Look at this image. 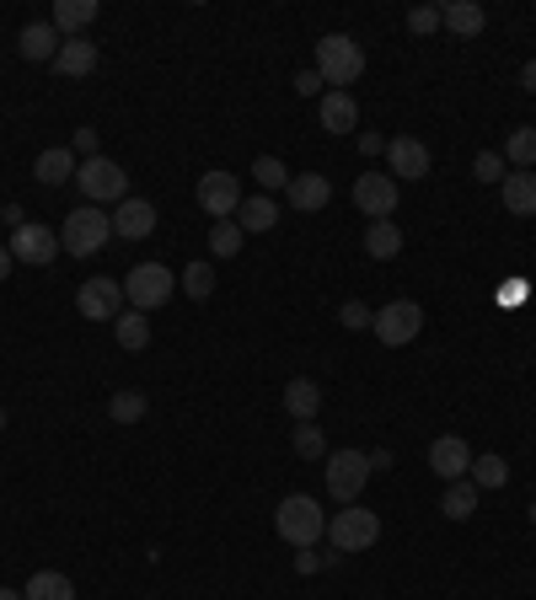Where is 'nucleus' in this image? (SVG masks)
Here are the masks:
<instances>
[{
    "label": "nucleus",
    "mask_w": 536,
    "mask_h": 600,
    "mask_svg": "<svg viewBox=\"0 0 536 600\" xmlns=\"http://www.w3.org/2000/svg\"><path fill=\"white\" fill-rule=\"evenodd\" d=\"M467 482H472L478 493H483V488L494 493V488H504V482H510V461H504V456H494V450H483V456H472Z\"/></svg>",
    "instance_id": "26"
},
{
    "label": "nucleus",
    "mask_w": 536,
    "mask_h": 600,
    "mask_svg": "<svg viewBox=\"0 0 536 600\" xmlns=\"http://www.w3.org/2000/svg\"><path fill=\"white\" fill-rule=\"evenodd\" d=\"M371 332H375V343L403 349V343H413V338L424 332V306H418V301H386V306L375 312Z\"/></svg>",
    "instance_id": "8"
},
{
    "label": "nucleus",
    "mask_w": 536,
    "mask_h": 600,
    "mask_svg": "<svg viewBox=\"0 0 536 600\" xmlns=\"http://www.w3.org/2000/svg\"><path fill=\"white\" fill-rule=\"evenodd\" d=\"M59 43L65 39L54 33V22H28V28L17 33V54L39 65V59H54V54H59Z\"/></svg>",
    "instance_id": "21"
},
{
    "label": "nucleus",
    "mask_w": 536,
    "mask_h": 600,
    "mask_svg": "<svg viewBox=\"0 0 536 600\" xmlns=\"http://www.w3.org/2000/svg\"><path fill=\"white\" fill-rule=\"evenodd\" d=\"M521 86H526V91H536V59L526 65V70H521Z\"/></svg>",
    "instance_id": "45"
},
{
    "label": "nucleus",
    "mask_w": 536,
    "mask_h": 600,
    "mask_svg": "<svg viewBox=\"0 0 536 600\" xmlns=\"http://www.w3.org/2000/svg\"><path fill=\"white\" fill-rule=\"evenodd\" d=\"M354 209L371 220H392L397 215V177L392 172H360L354 177Z\"/></svg>",
    "instance_id": "9"
},
{
    "label": "nucleus",
    "mask_w": 536,
    "mask_h": 600,
    "mask_svg": "<svg viewBox=\"0 0 536 600\" xmlns=\"http://www.w3.org/2000/svg\"><path fill=\"white\" fill-rule=\"evenodd\" d=\"M408 33H418V39L440 33V6H413V11H408Z\"/></svg>",
    "instance_id": "38"
},
{
    "label": "nucleus",
    "mask_w": 536,
    "mask_h": 600,
    "mask_svg": "<svg viewBox=\"0 0 536 600\" xmlns=\"http://www.w3.org/2000/svg\"><path fill=\"white\" fill-rule=\"evenodd\" d=\"M285 407L295 424H306V418H317V407H322V386L311 381V375H295L285 381Z\"/></svg>",
    "instance_id": "23"
},
{
    "label": "nucleus",
    "mask_w": 536,
    "mask_h": 600,
    "mask_svg": "<svg viewBox=\"0 0 536 600\" xmlns=\"http://www.w3.org/2000/svg\"><path fill=\"white\" fill-rule=\"evenodd\" d=\"M295 456H306V461H328V435L317 429V418L295 424Z\"/></svg>",
    "instance_id": "35"
},
{
    "label": "nucleus",
    "mask_w": 536,
    "mask_h": 600,
    "mask_svg": "<svg viewBox=\"0 0 536 600\" xmlns=\"http://www.w3.org/2000/svg\"><path fill=\"white\" fill-rule=\"evenodd\" d=\"M11 263H17V258H11V247H0V280L11 274Z\"/></svg>",
    "instance_id": "46"
},
{
    "label": "nucleus",
    "mask_w": 536,
    "mask_h": 600,
    "mask_svg": "<svg viewBox=\"0 0 536 600\" xmlns=\"http://www.w3.org/2000/svg\"><path fill=\"white\" fill-rule=\"evenodd\" d=\"M472 510H478V488L467 478H456L446 482V499H440V515L446 521H472Z\"/></svg>",
    "instance_id": "28"
},
{
    "label": "nucleus",
    "mask_w": 536,
    "mask_h": 600,
    "mask_svg": "<svg viewBox=\"0 0 536 600\" xmlns=\"http://www.w3.org/2000/svg\"><path fill=\"white\" fill-rule=\"evenodd\" d=\"M338 321H343L349 332H360V327H371L375 321V312L365 306V301H343V306H338Z\"/></svg>",
    "instance_id": "39"
},
{
    "label": "nucleus",
    "mask_w": 536,
    "mask_h": 600,
    "mask_svg": "<svg viewBox=\"0 0 536 600\" xmlns=\"http://www.w3.org/2000/svg\"><path fill=\"white\" fill-rule=\"evenodd\" d=\"M274 531L300 553V547H317L328 536V515H322V504L311 493H289V499H280V510H274Z\"/></svg>",
    "instance_id": "2"
},
{
    "label": "nucleus",
    "mask_w": 536,
    "mask_h": 600,
    "mask_svg": "<svg viewBox=\"0 0 536 600\" xmlns=\"http://www.w3.org/2000/svg\"><path fill=\"white\" fill-rule=\"evenodd\" d=\"M472 177H478V183H504V177H510V161L499 156V151H478V161H472Z\"/></svg>",
    "instance_id": "37"
},
{
    "label": "nucleus",
    "mask_w": 536,
    "mask_h": 600,
    "mask_svg": "<svg viewBox=\"0 0 536 600\" xmlns=\"http://www.w3.org/2000/svg\"><path fill=\"white\" fill-rule=\"evenodd\" d=\"M365 456H371V472H386V467H392V456H386V450H365Z\"/></svg>",
    "instance_id": "44"
},
{
    "label": "nucleus",
    "mask_w": 536,
    "mask_h": 600,
    "mask_svg": "<svg viewBox=\"0 0 536 600\" xmlns=\"http://www.w3.org/2000/svg\"><path fill=\"white\" fill-rule=\"evenodd\" d=\"M285 194H289V209H300V215H317V209H328L332 183L322 177V172H295Z\"/></svg>",
    "instance_id": "16"
},
{
    "label": "nucleus",
    "mask_w": 536,
    "mask_h": 600,
    "mask_svg": "<svg viewBox=\"0 0 536 600\" xmlns=\"http://www.w3.org/2000/svg\"><path fill=\"white\" fill-rule=\"evenodd\" d=\"M365 482H371V456L365 450H328V493L338 504H360V493H365Z\"/></svg>",
    "instance_id": "7"
},
{
    "label": "nucleus",
    "mask_w": 536,
    "mask_h": 600,
    "mask_svg": "<svg viewBox=\"0 0 536 600\" xmlns=\"http://www.w3.org/2000/svg\"><path fill=\"white\" fill-rule=\"evenodd\" d=\"M397 252H403V226H397V220H371V226H365V258L386 263V258H397Z\"/></svg>",
    "instance_id": "24"
},
{
    "label": "nucleus",
    "mask_w": 536,
    "mask_h": 600,
    "mask_svg": "<svg viewBox=\"0 0 536 600\" xmlns=\"http://www.w3.org/2000/svg\"><path fill=\"white\" fill-rule=\"evenodd\" d=\"M151 231H156V204L151 199H124L113 209V237L140 241V237H151Z\"/></svg>",
    "instance_id": "17"
},
{
    "label": "nucleus",
    "mask_w": 536,
    "mask_h": 600,
    "mask_svg": "<svg viewBox=\"0 0 536 600\" xmlns=\"http://www.w3.org/2000/svg\"><path fill=\"white\" fill-rule=\"evenodd\" d=\"M76 151H81L86 161H91V156H102V151H97V129H76Z\"/></svg>",
    "instance_id": "41"
},
{
    "label": "nucleus",
    "mask_w": 536,
    "mask_h": 600,
    "mask_svg": "<svg viewBox=\"0 0 536 600\" xmlns=\"http://www.w3.org/2000/svg\"><path fill=\"white\" fill-rule=\"evenodd\" d=\"M76 312H81L86 321H119L124 317V284L119 280H86L81 290H76Z\"/></svg>",
    "instance_id": "11"
},
{
    "label": "nucleus",
    "mask_w": 536,
    "mask_h": 600,
    "mask_svg": "<svg viewBox=\"0 0 536 600\" xmlns=\"http://www.w3.org/2000/svg\"><path fill=\"white\" fill-rule=\"evenodd\" d=\"M328 91H349L354 80L365 76V48L349 39V33H328V39H317V65H311Z\"/></svg>",
    "instance_id": "1"
},
{
    "label": "nucleus",
    "mask_w": 536,
    "mask_h": 600,
    "mask_svg": "<svg viewBox=\"0 0 536 600\" xmlns=\"http://www.w3.org/2000/svg\"><path fill=\"white\" fill-rule=\"evenodd\" d=\"M237 226L242 231H274L280 226V204L269 199V194H258V199H242V209H237Z\"/></svg>",
    "instance_id": "27"
},
{
    "label": "nucleus",
    "mask_w": 536,
    "mask_h": 600,
    "mask_svg": "<svg viewBox=\"0 0 536 600\" xmlns=\"http://www.w3.org/2000/svg\"><path fill=\"white\" fill-rule=\"evenodd\" d=\"M0 600H28V596H22V590H6V585H0Z\"/></svg>",
    "instance_id": "47"
},
{
    "label": "nucleus",
    "mask_w": 536,
    "mask_h": 600,
    "mask_svg": "<svg viewBox=\"0 0 536 600\" xmlns=\"http://www.w3.org/2000/svg\"><path fill=\"white\" fill-rule=\"evenodd\" d=\"M183 295H188V301H209V295H215V263H205V258L188 263V269H183Z\"/></svg>",
    "instance_id": "36"
},
{
    "label": "nucleus",
    "mask_w": 536,
    "mask_h": 600,
    "mask_svg": "<svg viewBox=\"0 0 536 600\" xmlns=\"http://www.w3.org/2000/svg\"><path fill=\"white\" fill-rule=\"evenodd\" d=\"M113 332H119V349H129V354L151 349V321H145V312H124V317L113 321Z\"/></svg>",
    "instance_id": "30"
},
{
    "label": "nucleus",
    "mask_w": 536,
    "mask_h": 600,
    "mask_svg": "<svg viewBox=\"0 0 536 600\" xmlns=\"http://www.w3.org/2000/svg\"><path fill=\"white\" fill-rule=\"evenodd\" d=\"M322 563H328V558H317V547H300V558H295V568H300V574H317Z\"/></svg>",
    "instance_id": "42"
},
{
    "label": "nucleus",
    "mask_w": 536,
    "mask_h": 600,
    "mask_svg": "<svg viewBox=\"0 0 536 600\" xmlns=\"http://www.w3.org/2000/svg\"><path fill=\"white\" fill-rule=\"evenodd\" d=\"M108 413H113V424H140L145 413H151V397L145 392H113V402H108Z\"/></svg>",
    "instance_id": "33"
},
{
    "label": "nucleus",
    "mask_w": 536,
    "mask_h": 600,
    "mask_svg": "<svg viewBox=\"0 0 536 600\" xmlns=\"http://www.w3.org/2000/svg\"><path fill=\"white\" fill-rule=\"evenodd\" d=\"M295 91H300V97H317V91H322V76H317V70H300V76H295Z\"/></svg>",
    "instance_id": "40"
},
{
    "label": "nucleus",
    "mask_w": 536,
    "mask_h": 600,
    "mask_svg": "<svg viewBox=\"0 0 536 600\" xmlns=\"http://www.w3.org/2000/svg\"><path fill=\"white\" fill-rule=\"evenodd\" d=\"M108 241H113V215H102L97 204L70 209V215H65V226H59V247H65L70 258H97Z\"/></svg>",
    "instance_id": "3"
},
{
    "label": "nucleus",
    "mask_w": 536,
    "mask_h": 600,
    "mask_svg": "<svg viewBox=\"0 0 536 600\" xmlns=\"http://www.w3.org/2000/svg\"><path fill=\"white\" fill-rule=\"evenodd\" d=\"M76 183H81V194L97 204V209H102V204H124L129 199V172L113 156L81 161V166H76Z\"/></svg>",
    "instance_id": "6"
},
{
    "label": "nucleus",
    "mask_w": 536,
    "mask_h": 600,
    "mask_svg": "<svg viewBox=\"0 0 536 600\" xmlns=\"http://www.w3.org/2000/svg\"><path fill=\"white\" fill-rule=\"evenodd\" d=\"M252 177H258V188L274 199V188H289V177H295V172H289L280 156H258V161H252Z\"/></svg>",
    "instance_id": "32"
},
{
    "label": "nucleus",
    "mask_w": 536,
    "mask_h": 600,
    "mask_svg": "<svg viewBox=\"0 0 536 600\" xmlns=\"http://www.w3.org/2000/svg\"><path fill=\"white\" fill-rule=\"evenodd\" d=\"M54 70H59V76H91V70H97V43L91 39H65L59 43V54H54Z\"/></svg>",
    "instance_id": "22"
},
{
    "label": "nucleus",
    "mask_w": 536,
    "mask_h": 600,
    "mask_svg": "<svg viewBox=\"0 0 536 600\" xmlns=\"http://www.w3.org/2000/svg\"><path fill=\"white\" fill-rule=\"evenodd\" d=\"M504 161L515 166V172H532L536 166V129H510V140H504Z\"/></svg>",
    "instance_id": "31"
},
{
    "label": "nucleus",
    "mask_w": 536,
    "mask_h": 600,
    "mask_svg": "<svg viewBox=\"0 0 536 600\" xmlns=\"http://www.w3.org/2000/svg\"><path fill=\"white\" fill-rule=\"evenodd\" d=\"M467 467H472V445L461 440V435H440V440L429 445V472L440 482L467 478Z\"/></svg>",
    "instance_id": "14"
},
{
    "label": "nucleus",
    "mask_w": 536,
    "mask_h": 600,
    "mask_svg": "<svg viewBox=\"0 0 536 600\" xmlns=\"http://www.w3.org/2000/svg\"><path fill=\"white\" fill-rule=\"evenodd\" d=\"M360 151H365V156H375V151H386V140H381V134H360Z\"/></svg>",
    "instance_id": "43"
},
{
    "label": "nucleus",
    "mask_w": 536,
    "mask_h": 600,
    "mask_svg": "<svg viewBox=\"0 0 536 600\" xmlns=\"http://www.w3.org/2000/svg\"><path fill=\"white\" fill-rule=\"evenodd\" d=\"M440 28H451L456 39H478L489 28V11L478 0H446L440 6Z\"/></svg>",
    "instance_id": "18"
},
{
    "label": "nucleus",
    "mask_w": 536,
    "mask_h": 600,
    "mask_svg": "<svg viewBox=\"0 0 536 600\" xmlns=\"http://www.w3.org/2000/svg\"><path fill=\"white\" fill-rule=\"evenodd\" d=\"M386 166L397 172V183H418V177H429V145L413 134H397V140H386Z\"/></svg>",
    "instance_id": "13"
},
{
    "label": "nucleus",
    "mask_w": 536,
    "mask_h": 600,
    "mask_svg": "<svg viewBox=\"0 0 536 600\" xmlns=\"http://www.w3.org/2000/svg\"><path fill=\"white\" fill-rule=\"evenodd\" d=\"M97 22V0H54V33L81 39V28Z\"/></svg>",
    "instance_id": "25"
},
{
    "label": "nucleus",
    "mask_w": 536,
    "mask_h": 600,
    "mask_svg": "<svg viewBox=\"0 0 536 600\" xmlns=\"http://www.w3.org/2000/svg\"><path fill=\"white\" fill-rule=\"evenodd\" d=\"M532 525H536V499H532Z\"/></svg>",
    "instance_id": "49"
},
{
    "label": "nucleus",
    "mask_w": 536,
    "mask_h": 600,
    "mask_svg": "<svg viewBox=\"0 0 536 600\" xmlns=\"http://www.w3.org/2000/svg\"><path fill=\"white\" fill-rule=\"evenodd\" d=\"M172 290H177V274L166 263H134L124 280V301H129V312H145L151 317L156 306L172 301Z\"/></svg>",
    "instance_id": "5"
},
{
    "label": "nucleus",
    "mask_w": 536,
    "mask_h": 600,
    "mask_svg": "<svg viewBox=\"0 0 536 600\" xmlns=\"http://www.w3.org/2000/svg\"><path fill=\"white\" fill-rule=\"evenodd\" d=\"M328 542L332 553H365L381 542V515L365 504H343L338 515H328Z\"/></svg>",
    "instance_id": "4"
},
{
    "label": "nucleus",
    "mask_w": 536,
    "mask_h": 600,
    "mask_svg": "<svg viewBox=\"0 0 536 600\" xmlns=\"http://www.w3.org/2000/svg\"><path fill=\"white\" fill-rule=\"evenodd\" d=\"M28 600H76V585L65 579V574H54V568H43V574H33L28 579V590H22Z\"/></svg>",
    "instance_id": "29"
},
{
    "label": "nucleus",
    "mask_w": 536,
    "mask_h": 600,
    "mask_svg": "<svg viewBox=\"0 0 536 600\" xmlns=\"http://www.w3.org/2000/svg\"><path fill=\"white\" fill-rule=\"evenodd\" d=\"M499 199H504V215L532 220L536 215V172H510V177L499 183Z\"/></svg>",
    "instance_id": "19"
},
{
    "label": "nucleus",
    "mask_w": 536,
    "mask_h": 600,
    "mask_svg": "<svg viewBox=\"0 0 536 600\" xmlns=\"http://www.w3.org/2000/svg\"><path fill=\"white\" fill-rule=\"evenodd\" d=\"M317 119H322L328 134H354V129H360V102H354V91H322Z\"/></svg>",
    "instance_id": "15"
},
{
    "label": "nucleus",
    "mask_w": 536,
    "mask_h": 600,
    "mask_svg": "<svg viewBox=\"0 0 536 600\" xmlns=\"http://www.w3.org/2000/svg\"><path fill=\"white\" fill-rule=\"evenodd\" d=\"M33 177H39L43 188H65V183H76V151H70V145L43 151V156L33 161Z\"/></svg>",
    "instance_id": "20"
},
{
    "label": "nucleus",
    "mask_w": 536,
    "mask_h": 600,
    "mask_svg": "<svg viewBox=\"0 0 536 600\" xmlns=\"http://www.w3.org/2000/svg\"><path fill=\"white\" fill-rule=\"evenodd\" d=\"M59 252H65V247H59V231H54V226L28 220V226H17V231H11V258H17V263H28V269L54 263Z\"/></svg>",
    "instance_id": "10"
},
{
    "label": "nucleus",
    "mask_w": 536,
    "mask_h": 600,
    "mask_svg": "<svg viewBox=\"0 0 536 600\" xmlns=\"http://www.w3.org/2000/svg\"><path fill=\"white\" fill-rule=\"evenodd\" d=\"M242 237H248V231H242L237 220H215V226H209V252H215V258H237V252H242Z\"/></svg>",
    "instance_id": "34"
},
{
    "label": "nucleus",
    "mask_w": 536,
    "mask_h": 600,
    "mask_svg": "<svg viewBox=\"0 0 536 600\" xmlns=\"http://www.w3.org/2000/svg\"><path fill=\"white\" fill-rule=\"evenodd\" d=\"M0 429H6V407H0Z\"/></svg>",
    "instance_id": "48"
},
{
    "label": "nucleus",
    "mask_w": 536,
    "mask_h": 600,
    "mask_svg": "<svg viewBox=\"0 0 536 600\" xmlns=\"http://www.w3.org/2000/svg\"><path fill=\"white\" fill-rule=\"evenodd\" d=\"M199 209L215 215V220H231V215L242 209V183H237V172H205V177H199Z\"/></svg>",
    "instance_id": "12"
}]
</instances>
